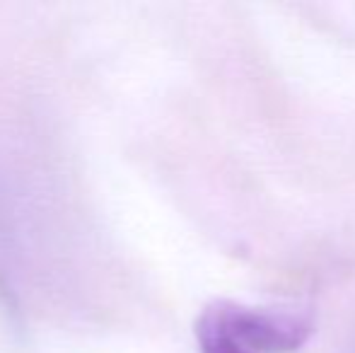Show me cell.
<instances>
[{
  "mask_svg": "<svg viewBox=\"0 0 355 353\" xmlns=\"http://www.w3.org/2000/svg\"><path fill=\"white\" fill-rule=\"evenodd\" d=\"M196 336H198L201 353H257L230 329L215 302L203 310L196 327Z\"/></svg>",
  "mask_w": 355,
  "mask_h": 353,
  "instance_id": "1",
  "label": "cell"
}]
</instances>
